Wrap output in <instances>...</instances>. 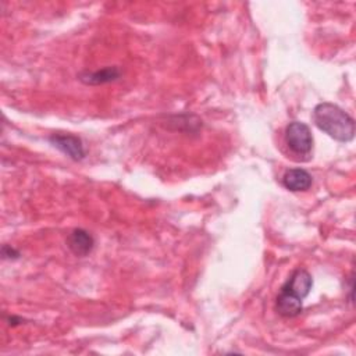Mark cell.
Listing matches in <instances>:
<instances>
[{
	"mask_svg": "<svg viewBox=\"0 0 356 356\" xmlns=\"http://www.w3.org/2000/svg\"><path fill=\"white\" fill-rule=\"evenodd\" d=\"M285 143L292 153L307 156L313 149V135L310 128L300 121H292L285 128Z\"/></svg>",
	"mask_w": 356,
	"mask_h": 356,
	"instance_id": "cell-2",
	"label": "cell"
},
{
	"mask_svg": "<svg viewBox=\"0 0 356 356\" xmlns=\"http://www.w3.org/2000/svg\"><path fill=\"white\" fill-rule=\"evenodd\" d=\"M312 175L303 168H291L282 177V185L292 192L307 191L312 186Z\"/></svg>",
	"mask_w": 356,
	"mask_h": 356,
	"instance_id": "cell-7",
	"label": "cell"
},
{
	"mask_svg": "<svg viewBox=\"0 0 356 356\" xmlns=\"http://www.w3.org/2000/svg\"><path fill=\"white\" fill-rule=\"evenodd\" d=\"M21 254H19V252L17 250V249H14L13 246H10V245H7V243H4L3 246H1V257L4 259V260H15V259H18Z\"/></svg>",
	"mask_w": 356,
	"mask_h": 356,
	"instance_id": "cell-9",
	"label": "cell"
},
{
	"mask_svg": "<svg viewBox=\"0 0 356 356\" xmlns=\"http://www.w3.org/2000/svg\"><path fill=\"white\" fill-rule=\"evenodd\" d=\"M312 286H313L312 275L305 268H298L291 274V277L281 286V289L303 300L312 291Z\"/></svg>",
	"mask_w": 356,
	"mask_h": 356,
	"instance_id": "cell-4",
	"label": "cell"
},
{
	"mask_svg": "<svg viewBox=\"0 0 356 356\" xmlns=\"http://www.w3.org/2000/svg\"><path fill=\"white\" fill-rule=\"evenodd\" d=\"M275 307L282 317H296L298 314L302 313L303 305L302 299L281 289L275 300Z\"/></svg>",
	"mask_w": 356,
	"mask_h": 356,
	"instance_id": "cell-8",
	"label": "cell"
},
{
	"mask_svg": "<svg viewBox=\"0 0 356 356\" xmlns=\"http://www.w3.org/2000/svg\"><path fill=\"white\" fill-rule=\"evenodd\" d=\"M67 246L75 256L85 257L92 252L95 246V239L88 231L82 228H75L67 236Z\"/></svg>",
	"mask_w": 356,
	"mask_h": 356,
	"instance_id": "cell-5",
	"label": "cell"
},
{
	"mask_svg": "<svg viewBox=\"0 0 356 356\" xmlns=\"http://www.w3.org/2000/svg\"><path fill=\"white\" fill-rule=\"evenodd\" d=\"M120 75H121L120 68L115 65H111L97 71H83L78 75V79L85 85H103V83H108L118 79Z\"/></svg>",
	"mask_w": 356,
	"mask_h": 356,
	"instance_id": "cell-6",
	"label": "cell"
},
{
	"mask_svg": "<svg viewBox=\"0 0 356 356\" xmlns=\"http://www.w3.org/2000/svg\"><path fill=\"white\" fill-rule=\"evenodd\" d=\"M313 121L318 129L338 142H349L355 136L353 118L334 103H318L313 108Z\"/></svg>",
	"mask_w": 356,
	"mask_h": 356,
	"instance_id": "cell-1",
	"label": "cell"
},
{
	"mask_svg": "<svg viewBox=\"0 0 356 356\" xmlns=\"http://www.w3.org/2000/svg\"><path fill=\"white\" fill-rule=\"evenodd\" d=\"M50 143L57 147L60 152H63L65 156L70 159L79 161L85 157V147L82 140L75 136V135H61V134H54L49 138Z\"/></svg>",
	"mask_w": 356,
	"mask_h": 356,
	"instance_id": "cell-3",
	"label": "cell"
}]
</instances>
